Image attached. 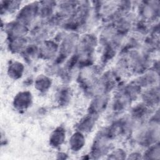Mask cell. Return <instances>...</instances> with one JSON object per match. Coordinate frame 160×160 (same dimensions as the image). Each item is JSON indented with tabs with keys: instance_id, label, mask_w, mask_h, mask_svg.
<instances>
[{
	"instance_id": "1",
	"label": "cell",
	"mask_w": 160,
	"mask_h": 160,
	"mask_svg": "<svg viewBox=\"0 0 160 160\" xmlns=\"http://www.w3.org/2000/svg\"><path fill=\"white\" fill-rule=\"evenodd\" d=\"M31 102V94L27 92L19 93L14 99V106L18 109L27 108Z\"/></svg>"
},
{
	"instance_id": "2",
	"label": "cell",
	"mask_w": 160,
	"mask_h": 160,
	"mask_svg": "<svg viewBox=\"0 0 160 160\" xmlns=\"http://www.w3.org/2000/svg\"><path fill=\"white\" fill-rule=\"evenodd\" d=\"M64 138V131L61 128L57 129L52 134L51 138V142L54 146H58L61 144Z\"/></svg>"
},
{
	"instance_id": "3",
	"label": "cell",
	"mask_w": 160,
	"mask_h": 160,
	"mask_svg": "<svg viewBox=\"0 0 160 160\" xmlns=\"http://www.w3.org/2000/svg\"><path fill=\"white\" fill-rule=\"evenodd\" d=\"M23 71V66L21 63L14 62L12 64L9 68V76L14 78L21 77Z\"/></svg>"
},
{
	"instance_id": "4",
	"label": "cell",
	"mask_w": 160,
	"mask_h": 160,
	"mask_svg": "<svg viewBox=\"0 0 160 160\" xmlns=\"http://www.w3.org/2000/svg\"><path fill=\"white\" fill-rule=\"evenodd\" d=\"M84 144V138L81 134L76 133L73 135L71 139V144L72 148L74 151H78V149H81Z\"/></svg>"
},
{
	"instance_id": "5",
	"label": "cell",
	"mask_w": 160,
	"mask_h": 160,
	"mask_svg": "<svg viewBox=\"0 0 160 160\" xmlns=\"http://www.w3.org/2000/svg\"><path fill=\"white\" fill-rule=\"evenodd\" d=\"M49 81L48 79L46 78H40V79L37 81L36 82V86L39 87V89L45 91L47 89V88L49 86Z\"/></svg>"
}]
</instances>
